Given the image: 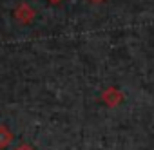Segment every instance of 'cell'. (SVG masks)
<instances>
[{
    "label": "cell",
    "mask_w": 154,
    "mask_h": 150,
    "mask_svg": "<svg viewBox=\"0 0 154 150\" xmlns=\"http://www.w3.org/2000/svg\"><path fill=\"white\" fill-rule=\"evenodd\" d=\"M15 18H17V22L20 24V26H29L33 20H35V16H36V13H35V9L27 4V2H20L17 8H15Z\"/></svg>",
    "instance_id": "obj_1"
},
{
    "label": "cell",
    "mask_w": 154,
    "mask_h": 150,
    "mask_svg": "<svg viewBox=\"0 0 154 150\" xmlns=\"http://www.w3.org/2000/svg\"><path fill=\"white\" fill-rule=\"evenodd\" d=\"M102 101H103L107 107L114 109V107H118V105L123 101V94H122L116 87H107V89L102 92Z\"/></svg>",
    "instance_id": "obj_2"
},
{
    "label": "cell",
    "mask_w": 154,
    "mask_h": 150,
    "mask_svg": "<svg viewBox=\"0 0 154 150\" xmlns=\"http://www.w3.org/2000/svg\"><path fill=\"white\" fill-rule=\"evenodd\" d=\"M13 139H15V136H13V132L8 128V127H4V125H0V150H4V148H8L11 143H13Z\"/></svg>",
    "instance_id": "obj_3"
},
{
    "label": "cell",
    "mask_w": 154,
    "mask_h": 150,
    "mask_svg": "<svg viewBox=\"0 0 154 150\" xmlns=\"http://www.w3.org/2000/svg\"><path fill=\"white\" fill-rule=\"evenodd\" d=\"M15 150H35V148H33L31 145H27V143H22V145H18Z\"/></svg>",
    "instance_id": "obj_4"
},
{
    "label": "cell",
    "mask_w": 154,
    "mask_h": 150,
    "mask_svg": "<svg viewBox=\"0 0 154 150\" xmlns=\"http://www.w3.org/2000/svg\"><path fill=\"white\" fill-rule=\"evenodd\" d=\"M47 2H49V4H54V6H58V4H62V2H63V0H47Z\"/></svg>",
    "instance_id": "obj_5"
},
{
    "label": "cell",
    "mask_w": 154,
    "mask_h": 150,
    "mask_svg": "<svg viewBox=\"0 0 154 150\" xmlns=\"http://www.w3.org/2000/svg\"><path fill=\"white\" fill-rule=\"evenodd\" d=\"M91 4H102V2H105V0H89Z\"/></svg>",
    "instance_id": "obj_6"
}]
</instances>
